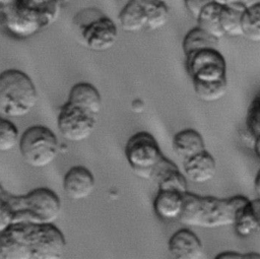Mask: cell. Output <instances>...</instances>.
Listing matches in <instances>:
<instances>
[{"instance_id": "1f68e13d", "label": "cell", "mask_w": 260, "mask_h": 259, "mask_svg": "<svg viewBox=\"0 0 260 259\" xmlns=\"http://www.w3.org/2000/svg\"><path fill=\"white\" fill-rule=\"evenodd\" d=\"M17 0H0V13L6 11L10 7H12Z\"/></svg>"}, {"instance_id": "44dd1931", "label": "cell", "mask_w": 260, "mask_h": 259, "mask_svg": "<svg viewBox=\"0 0 260 259\" xmlns=\"http://www.w3.org/2000/svg\"><path fill=\"white\" fill-rule=\"evenodd\" d=\"M220 7V4L212 2L201 11V13L196 19L198 27L202 28L203 30H205L206 33H208L209 35L218 40L224 37L219 24Z\"/></svg>"}, {"instance_id": "4dcf8cb0", "label": "cell", "mask_w": 260, "mask_h": 259, "mask_svg": "<svg viewBox=\"0 0 260 259\" xmlns=\"http://www.w3.org/2000/svg\"><path fill=\"white\" fill-rule=\"evenodd\" d=\"M216 259H244V254H240L239 252H222L219 253Z\"/></svg>"}, {"instance_id": "7c38bea8", "label": "cell", "mask_w": 260, "mask_h": 259, "mask_svg": "<svg viewBox=\"0 0 260 259\" xmlns=\"http://www.w3.org/2000/svg\"><path fill=\"white\" fill-rule=\"evenodd\" d=\"M168 248L170 254L176 259H200L204 255L201 241L189 229L174 233L169 240Z\"/></svg>"}, {"instance_id": "f546056e", "label": "cell", "mask_w": 260, "mask_h": 259, "mask_svg": "<svg viewBox=\"0 0 260 259\" xmlns=\"http://www.w3.org/2000/svg\"><path fill=\"white\" fill-rule=\"evenodd\" d=\"M213 1L220 5L235 7L242 11H244L245 9L250 8L254 5L260 4V0H213Z\"/></svg>"}, {"instance_id": "d6a6232c", "label": "cell", "mask_w": 260, "mask_h": 259, "mask_svg": "<svg viewBox=\"0 0 260 259\" xmlns=\"http://www.w3.org/2000/svg\"><path fill=\"white\" fill-rule=\"evenodd\" d=\"M259 182H260V174L258 173V174L256 175L255 182H254V189H255L257 195L260 194V185H259Z\"/></svg>"}, {"instance_id": "83f0119b", "label": "cell", "mask_w": 260, "mask_h": 259, "mask_svg": "<svg viewBox=\"0 0 260 259\" xmlns=\"http://www.w3.org/2000/svg\"><path fill=\"white\" fill-rule=\"evenodd\" d=\"M11 195L0 183V232L4 231L13 222V213L11 209Z\"/></svg>"}, {"instance_id": "7a4b0ae2", "label": "cell", "mask_w": 260, "mask_h": 259, "mask_svg": "<svg viewBox=\"0 0 260 259\" xmlns=\"http://www.w3.org/2000/svg\"><path fill=\"white\" fill-rule=\"evenodd\" d=\"M248 201L249 199L242 195L219 199L186 191L183 193V207L178 219L187 226L216 229L230 225L235 220L236 212Z\"/></svg>"}, {"instance_id": "484cf974", "label": "cell", "mask_w": 260, "mask_h": 259, "mask_svg": "<svg viewBox=\"0 0 260 259\" xmlns=\"http://www.w3.org/2000/svg\"><path fill=\"white\" fill-rule=\"evenodd\" d=\"M17 127L6 117L0 114V152L12 150L18 143Z\"/></svg>"}, {"instance_id": "ffe728a7", "label": "cell", "mask_w": 260, "mask_h": 259, "mask_svg": "<svg viewBox=\"0 0 260 259\" xmlns=\"http://www.w3.org/2000/svg\"><path fill=\"white\" fill-rule=\"evenodd\" d=\"M219 40L212 37L205 30H203L200 27H194L190 29L184 40H183V52L184 55H188L192 52L206 49V48H213V49H219Z\"/></svg>"}, {"instance_id": "ac0fdd59", "label": "cell", "mask_w": 260, "mask_h": 259, "mask_svg": "<svg viewBox=\"0 0 260 259\" xmlns=\"http://www.w3.org/2000/svg\"><path fill=\"white\" fill-rule=\"evenodd\" d=\"M173 149L178 156L185 159L205 150L204 139L195 129H183L174 136Z\"/></svg>"}, {"instance_id": "7402d4cb", "label": "cell", "mask_w": 260, "mask_h": 259, "mask_svg": "<svg viewBox=\"0 0 260 259\" xmlns=\"http://www.w3.org/2000/svg\"><path fill=\"white\" fill-rule=\"evenodd\" d=\"M242 36L247 40L260 42V4L245 9L241 16Z\"/></svg>"}, {"instance_id": "e575fe53", "label": "cell", "mask_w": 260, "mask_h": 259, "mask_svg": "<svg viewBox=\"0 0 260 259\" xmlns=\"http://www.w3.org/2000/svg\"><path fill=\"white\" fill-rule=\"evenodd\" d=\"M69 1H71V0H59V2H60V3H63V2H69Z\"/></svg>"}, {"instance_id": "5b68a950", "label": "cell", "mask_w": 260, "mask_h": 259, "mask_svg": "<svg viewBox=\"0 0 260 259\" xmlns=\"http://www.w3.org/2000/svg\"><path fill=\"white\" fill-rule=\"evenodd\" d=\"M22 159L32 168H45L57 157L60 145L55 133L48 127L35 125L26 128L18 139Z\"/></svg>"}, {"instance_id": "6da1fadb", "label": "cell", "mask_w": 260, "mask_h": 259, "mask_svg": "<svg viewBox=\"0 0 260 259\" xmlns=\"http://www.w3.org/2000/svg\"><path fill=\"white\" fill-rule=\"evenodd\" d=\"M65 248V237L54 223L13 222L0 232L4 259H59Z\"/></svg>"}, {"instance_id": "9a60e30c", "label": "cell", "mask_w": 260, "mask_h": 259, "mask_svg": "<svg viewBox=\"0 0 260 259\" xmlns=\"http://www.w3.org/2000/svg\"><path fill=\"white\" fill-rule=\"evenodd\" d=\"M236 233L241 237H250L260 229V200H249L235 215L233 222Z\"/></svg>"}, {"instance_id": "8992f818", "label": "cell", "mask_w": 260, "mask_h": 259, "mask_svg": "<svg viewBox=\"0 0 260 259\" xmlns=\"http://www.w3.org/2000/svg\"><path fill=\"white\" fill-rule=\"evenodd\" d=\"M82 44L93 52L111 49L118 39V28L114 21L95 9H85L76 16Z\"/></svg>"}, {"instance_id": "3957f363", "label": "cell", "mask_w": 260, "mask_h": 259, "mask_svg": "<svg viewBox=\"0 0 260 259\" xmlns=\"http://www.w3.org/2000/svg\"><path fill=\"white\" fill-rule=\"evenodd\" d=\"M38 102V91L30 77L18 69L0 73V114L7 118L28 115Z\"/></svg>"}, {"instance_id": "ba28073f", "label": "cell", "mask_w": 260, "mask_h": 259, "mask_svg": "<svg viewBox=\"0 0 260 259\" xmlns=\"http://www.w3.org/2000/svg\"><path fill=\"white\" fill-rule=\"evenodd\" d=\"M186 69L192 82L226 80V63L219 49L206 48L185 56Z\"/></svg>"}, {"instance_id": "9c48e42d", "label": "cell", "mask_w": 260, "mask_h": 259, "mask_svg": "<svg viewBox=\"0 0 260 259\" xmlns=\"http://www.w3.org/2000/svg\"><path fill=\"white\" fill-rule=\"evenodd\" d=\"M0 24L9 35L19 39L29 38L48 27L46 21L35 9L19 0L0 13Z\"/></svg>"}, {"instance_id": "603a6c76", "label": "cell", "mask_w": 260, "mask_h": 259, "mask_svg": "<svg viewBox=\"0 0 260 259\" xmlns=\"http://www.w3.org/2000/svg\"><path fill=\"white\" fill-rule=\"evenodd\" d=\"M170 17V10L164 0L151 2L145 7V25L150 30H156L166 25Z\"/></svg>"}, {"instance_id": "f1b7e54d", "label": "cell", "mask_w": 260, "mask_h": 259, "mask_svg": "<svg viewBox=\"0 0 260 259\" xmlns=\"http://www.w3.org/2000/svg\"><path fill=\"white\" fill-rule=\"evenodd\" d=\"M214 2L213 0H184V5L190 15L196 20L201 11L210 3Z\"/></svg>"}, {"instance_id": "4fadbf2b", "label": "cell", "mask_w": 260, "mask_h": 259, "mask_svg": "<svg viewBox=\"0 0 260 259\" xmlns=\"http://www.w3.org/2000/svg\"><path fill=\"white\" fill-rule=\"evenodd\" d=\"M150 180L154 181L158 190H175L181 193L187 191V179L179 168L165 155L152 170Z\"/></svg>"}, {"instance_id": "836d02e7", "label": "cell", "mask_w": 260, "mask_h": 259, "mask_svg": "<svg viewBox=\"0 0 260 259\" xmlns=\"http://www.w3.org/2000/svg\"><path fill=\"white\" fill-rule=\"evenodd\" d=\"M142 2H144L146 5L147 4H149V3H151V2H155V1H159V0H141Z\"/></svg>"}, {"instance_id": "cb8c5ba5", "label": "cell", "mask_w": 260, "mask_h": 259, "mask_svg": "<svg viewBox=\"0 0 260 259\" xmlns=\"http://www.w3.org/2000/svg\"><path fill=\"white\" fill-rule=\"evenodd\" d=\"M242 10L235 7L221 5L219 12V24L223 36L241 37V16Z\"/></svg>"}, {"instance_id": "4316f807", "label": "cell", "mask_w": 260, "mask_h": 259, "mask_svg": "<svg viewBox=\"0 0 260 259\" xmlns=\"http://www.w3.org/2000/svg\"><path fill=\"white\" fill-rule=\"evenodd\" d=\"M246 133L255 141L260 138V96L256 95L251 102L246 116Z\"/></svg>"}, {"instance_id": "30bf717a", "label": "cell", "mask_w": 260, "mask_h": 259, "mask_svg": "<svg viewBox=\"0 0 260 259\" xmlns=\"http://www.w3.org/2000/svg\"><path fill=\"white\" fill-rule=\"evenodd\" d=\"M57 126L64 139L79 142L92 134L95 127V115L67 102L59 111Z\"/></svg>"}, {"instance_id": "d6986e66", "label": "cell", "mask_w": 260, "mask_h": 259, "mask_svg": "<svg viewBox=\"0 0 260 259\" xmlns=\"http://www.w3.org/2000/svg\"><path fill=\"white\" fill-rule=\"evenodd\" d=\"M145 7L146 4L141 0H129L118 16L121 28L128 33L143 28L145 25Z\"/></svg>"}, {"instance_id": "277c9868", "label": "cell", "mask_w": 260, "mask_h": 259, "mask_svg": "<svg viewBox=\"0 0 260 259\" xmlns=\"http://www.w3.org/2000/svg\"><path fill=\"white\" fill-rule=\"evenodd\" d=\"M10 203L13 222L54 223L61 212L60 198L45 187L36 188L24 195H11Z\"/></svg>"}, {"instance_id": "e0dca14e", "label": "cell", "mask_w": 260, "mask_h": 259, "mask_svg": "<svg viewBox=\"0 0 260 259\" xmlns=\"http://www.w3.org/2000/svg\"><path fill=\"white\" fill-rule=\"evenodd\" d=\"M183 207V193L175 190H158L153 200V210L166 220L179 217Z\"/></svg>"}, {"instance_id": "52a82bcc", "label": "cell", "mask_w": 260, "mask_h": 259, "mask_svg": "<svg viewBox=\"0 0 260 259\" xmlns=\"http://www.w3.org/2000/svg\"><path fill=\"white\" fill-rule=\"evenodd\" d=\"M162 155L155 138L145 131L132 135L125 146V156L130 168L145 180H150L152 170Z\"/></svg>"}, {"instance_id": "2e32d148", "label": "cell", "mask_w": 260, "mask_h": 259, "mask_svg": "<svg viewBox=\"0 0 260 259\" xmlns=\"http://www.w3.org/2000/svg\"><path fill=\"white\" fill-rule=\"evenodd\" d=\"M68 102L93 115H98L102 109L101 94L99 90L88 82H78L74 84L70 89Z\"/></svg>"}, {"instance_id": "5bb4252c", "label": "cell", "mask_w": 260, "mask_h": 259, "mask_svg": "<svg viewBox=\"0 0 260 259\" xmlns=\"http://www.w3.org/2000/svg\"><path fill=\"white\" fill-rule=\"evenodd\" d=\"M183 171L186 179L202 184L213 179L216 173V163L206 150L183 159Z\"/></svg>"}, {"instance_id": "d4e9b609", "label": "cell", "mask_w": 260, "mask_h": 259, "mask_svg": "<svg viewBox=\"0 0 260 259\" xmlns=\"http://www.w3.org/2000/svg\"><path fill=\"white\" fill-rule=\"evenodd\" d=\"M196 95L203 102L211 103L220 100L228 90V79L215 82H193Z\"/></svg>"}, {"instance_id": "8fae6325", "label": "cell", "mask_w": 260, "mask_h": 259, "mask_svg": "<svg viewBox=\"0 0 260 259\" xmlns=\"http://www.w3.org/2000/svg\"><path fill=\"white\" fill-rule=\"evenodd\" d=\"M95 186L91 172L82 166L68 170L63 179V190L71 200H82L91 195Z\"/></svg>"}]
</instances>
